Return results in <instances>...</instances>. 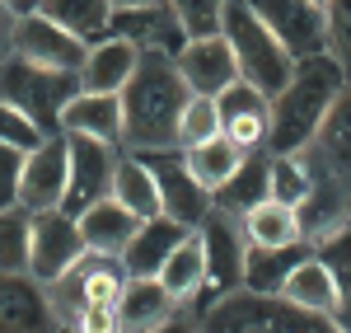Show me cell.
Returning <instances> with one entry per match:
<instances>
[{
    "label": "cell",
    "mask_w": 351,
    "mask_h": 333,
    "mask_svg": "<svg viewBox=\"0 0 351 333\" xmlns=\"http://www.w3.org/2000/svg\"><path fill=\"white\" fill-rule=\"evenodd\" d=\"M117 99H122V141L132 150H178V122L192 89L169 52H141Z\"/></svg>",
    "instance_id": "obj_1"
},
{
    "label": "cell",
    "mask_w": 351,
    "mask_h": 333,
    "mask_svg": "<svg viewBox=\"0 0 351 333\" xmlns=\"http://www.w3.org/2000/svg\"><path fill=\"white\" fill-rule=\"evenodd\" d=\"M342 84H347V71L328 52L300 56L291 80L267 99V150L271 155H295L300 146H309Z\"/></svg>",
    "instance_id": "obj_2"
},
{
    "label": "cell",
    "mask_w": 351,
    "mask_h": 333,
    "mask_svg": "<svg viewBox=\"0 0 351 333\" xmlns=\"http://www.w3.org/2000/svg\"><path fill=\"white\" fill-rule=\"evenodd\" d=\"M202 329L216 333H319V329H337L332 314H319V310H304L295 301H286L281 291H253V286H239V291H225L216 306L202 314Z\"/></svg>",
    "instance_id": "obj_3"
},
{
    "label": "cell",
    "mask_w": 351,
    "mask_h": 333,
    "mask_svg": "<svg viewBox=\"0 0 351 333\" xmlns=\"http://www.w3.org/2000/svg\"><path fill=\"white\" fill-rule=\"evenodd\" d=\"M80 94V76L75 71H56V66H38L28 56L10 52L0 61V99L38 122L43 137L61 132V108Z\"/></svg>",
    "instance_id": "obj_4"
},
{
    "label": "cell",
    "mask_w": 351,
    "mask_h": 333,
    "mask_svg": "<svg viewBox=\"0 0 351 333\" xmlns=\"http://www.w3.org/2000/svg\"><path fill=\"white\" fill-rule=\"evenodd\" d=\"M220 33L230 38V52H234V61H239V80H248L253 89H263L267 99L291 80L295 56L281 47V38H276L243 0H225Z\"/></svg>",
    "instance_id": "obj_5"
},
{
    "label": "cell",
    "mask_w": 351,
    "mask_h": 333,
    "mask_svg": "<svg viewBox=\"0 0 351 333\" xmlns=\"http://www.w3.org/2000/svg\"><path fill=\"white\" fill-rule=\"evenodd\" d=\"M112 141H99L89 132H66V193H61V211L80 216L84 207H94L99 197L112 193Z\"/></svg>",
    "instance_id": "obj_6"
},
{
    "label": "cell",
    "mask_w": 351,
    "mask_h": 333,
    "mask_svg": "<svg viewBox=\"0 0 351 333\" xmlns=\"http://www.w3.org/2000/svg\"><path fill=\"white\" fill-rule=\"evenodd\" d=\"M89 244L80 235V221L66 216L61 207L52 211H33V225H28V277L33 282H56L61 273H71L80 263Z\"/></svg>",
    "instance_id": "obj_7"
},
{
    "label": "cell",
    "mask_w": 351,
    "mask_h": 333,
    "mask_svg": "<svg viewBox=\"0 0 351 333\" xmlns=\"http://www.w3.org/2000/svg\"><path fill=\"white\" fill-rule=\"evenodd\" d=\"M202 253H206V282L211 296H225V291H239L243 286V249H248V235L243 225L234 221V211L225 207H211L202 216Z\"/></svg>",
    "instance_id": "obj_8"
},
{
    "label": "cell",
    "mask_w": 351,
    "mask_h": 333,
    "mask_svg": "<svg viewBox=\"0 0 351 333\" xmlns=\"http://www.w3.org/2000/svg\"><path fill=\"white\" fill-rule=\"evenodd\" d=\"M141 160H145V169H150V174H155V188H160L164 216H173L178 225L197 230V225H202V216L211 211V193L192 179V169L183 165L173 150H141Z\"/></svg>",
    "instance_id": "obj_9"
},
{
    "label": "cell",
    "mask_w": 351,
    "mask_h": 333,
    "mask_svg": "<svg viewBox=\"0 0 351 333\" xmlns=\"http://www.w3.org/2000/svg\"><path fill=\"white\" fill-rule=\"evenodd\" d=\"M295 225H300V240H309L314 249L351 230V207H347V179L337 169H319L309 193L295 202Z\"/></svg>",
    "instance_id": "obj_10"
},
{
    "label": "cell",
    "mask_w": 351,
    "mask_h": 333,
    "mask_svg": "<svg viewBox=\"0 0 351 333\" xmlns=\"http://www.w3.org/2000/svg\"><path fill=\"white\" fill-rule=\"evenodd\" d=\"M263 24L281 38V47L295 56H314L328 47V33H324V10H314L309 0H243Z\"/></svg>",
    "instance_id": "obj_11"
},
{
    "label": "cell",
    "mask_w": 351,
    "mask_h": 333,
    "mask_svg": "<svg viewBox=\"0 0 351 333\" xmlns=\"http://www.w3.org/2000/svg\"><path fill=\"white\" fill-rule=\"evenodd\" d=\"M14 52L38 61V66H56V71H80L84 56H89V43L75 38L71 28L52 24L47 14H19L14 19Z\"/></svg>",
    "instance_id": "obj_12"
},
{
    "label": "cell",
    "mask_w": 351,
    "mask_h": 333,
    "mask_svg": "<svg viewBox=\"0 0 351 333\" xmlns=\"http://www.w3.org/2000/svg\"><path fill=\"white\" fill-rule=\"evenodd\" d=\"M178 71L188 80L192 94H220L239 80V61L230 52V38L225 33H211V38H188L178 47Z\"/></svg>",
    "instance_id": "obj_13"
},
{
    "label": "cell",
    "mask_w": 351,
    "mask_h": 333,
    "mask_svg": "<svg viewBox=\"0 0 351 333\" xmlns=\"http://www.w3.org/2000/svg\"><path fill=\"white\" fill-rule=\"evenodd\" d=\"M66 193V137L56 132L38 150L24 155V174H19V207L24 211H52L61 207Z\"/></svg>",
    "instance_id": "obj_14"
},
{
    "label": "cell",
    "mask_w": 351,
    "mask_h": 333,
    "mask_svg": "<svg viewBox=\"0 0 351 333\" xmlns=\"http://www.w3.org/2000/svg\"><path fill=\"white\" fill-rule=\"evenodd\" d=\"M108 28L117 38H132L141 52H178L188 43V33L178 24V14L155 0V5H127V10H112Z\"/></svg>",
    "instance_id": "obj_15"
},
{
    "label": "cell",
    "mask_w": 351,
    "mask_h": 333,
    "mask_svg": "<svg viewBox=\"0 0 351 333\" xmlns=\"http://www.w3.org/2000/svg\"><path fill=\"white\" fill-rule=\"evenodd\" d=\"M220 113V137H230L234 146H267V94L253 89L248 80H234L230 89L216 94Z\"/></svg>",
    "instance_id": "obj_16"
},
{
    "label": "cell",
    "mask_w": 351,
    "mask_h": 333,
    "mask_svg": "<svg viewBox=\"0 0 351 333\" xmlns=\"http://www.w3.org/2000/svg\"><path fill=\"white\" fill-rule=\"evenodd\" d=\"M188 240V225H178L173 216H150V221H141L132 240H127V249H122V268H127V277H160L164 258L178 249Z\"/></svg>",
    "instance_id": "obj_17"
},
{
    "label": "cell",
    "mask_w": 351,
    "mask_h": 333,
    "mask_svg": "<svg viewBox=\"0 0 351 333\" xmlns=\"http://www.w3.org/2000/svg\"><path fill=\"white\" fill-rule=\"evenodd\" d=\"M136 61H141V47H136L132 38L108 33L99 47H89L84 66L75 71V76H80V89H84V94H117L122 84L132 80Z\"/></svg>",
    "instance_id": "obj_18"
},
{
    "label": "cell",
    "mask_w": 351,
    "mask_h": 333,
    "mask_svg": "<svg viewBox=\"0 0 351 333\" xmlns=\"http://www.w3.org/2000/svg\"><path fill=\"white\" fill-rule=\"evenodd\" d=\"M112 314L117 329H164L173 314V296L160 277H127L112 301Z\"/></svg>",
    "instance_id": "obj_19"
},
{
    "label": "cell",
    "mask_w": 351,
    "mask_h": 333,
    "mask_svg": "<svg viewBox=\"0 0 351 333\" xmlns=\"http://www.w3.org/2000/svg\"><path fill=\"white\" fill-rule=\"evenodd\" d=\"M75 221H80L84 244H89L94 253H108V258L127 249V240L141 230V216H136V211H127L117 197H99L94 207H84Z\"/></svg>",
    "instance_id": "obj_20"
},
{
    "label": "cell",
    "mask_w": 351,
    "mask_h": 333,
    "mask_svg": "<svg viewBox=\"0 0 351 333\" xmlns=\"http://www.w3.org/2000/svg\"><path fill=\"white\" fill-rule=\"evenodd\" d=\"M267 197H271V150L248 146L243 160L234 165V174L216 188V207H225V211H248V207H258Z\"/></svg>",
    "instance_id": "obj_21"
},
{
    "label": "cell",
    "mask_w": 351,
    "mask_h": 333,
    "mask_svg": "<svg viewBox=\"0 0 351 333\" xmlns=\"http://www.w3.org/2000/svg\"><path fill=\"white\" fill-rule=\"evenodd\" d=\"M52 306L28 273H0V329H47Z\"/></svg>",
    "instance_id": "obj_22"
},
{
    "label": "cell",
    "mask_w": 351,
    "mask_h": 333,
    "mask_svg": "<svg viewBox=\"0 0 351 333\" xmlns=\"http://www.w3.org/2000/svg\"><path fill=\"white\" fill-rule=\"evenodd\" d=\"M61 132H89L99 141H122V99L117 94H75L61 108Z\"/></svg>",
    "instance_id": "obj_23"
},
{
    "label": "cell",
    "mask_w": 351,
    "mask_h": 333,
    "mask_svg": "<svg viewBox=\"0 0 351 333\" xmlns=\"http://www.w3.org/2000/svg\"><path fill=\"white\" fill-rule=\"evenodd\" d=\"M314 244L309 240H291V244H276V249H263V244H248L243 249V286L253 291H281V282L291 277L300 258H309Z\"/></svg>",
    "instance_id": "obj_24"
},
{
    "label": "cell",
    "mask_w": 351,
    "mask_h": 333,
    "mask_svg": "<svg viewBox=\"0 0 351 333\" xmlns=\"http://www.w3.org/2000/svg\"><path fill=\"white\" fill-rule=\"evenodd\" d=\"M188 155H183V165L192 169V179L206 188V193H216L220 183L234 174V165L243 160V146H234L230 137H206V141H197V146H183Z\"/></svg>",
    "instance_id": "obj_25"
},
{
    "label": "cell",
    "mask_w": 351,
    "mask_h": 333,
    "mask_svg": "<svg viewBox=\"0 0 351 333\" xmlns=\"http://www.w3.org/2000/svg\"><path fill=\"white\" fill-rule=\"evenodd\" d=\"M314 150L324 155L332 169H351V80L337 89V99L328 104L324 122H319V132H314Z\"/></svg>",
    "instance_id": "obj_26"
},
{
    "label": "cell",
    "mask_w": 351,
    "mask_h": 333,
    "mask_svg": "<svg viewBox=\"0 0 351 333\" xmlns=\"http://www.w3.org/2000/svg\"><path fill=\"white\" fill-rule=\"evenodd\" d=\"M281 296L286 301H295L304 310H319V314H332V301H337V291H332V273H328L324 258H300L295 268H291V277L281 282Z\"/></svg>",
    "instance_id": "obj_27"
},
{
    "label": "cell",
    "mask_w": 351,
    "mask_h": 333,
    "mask_svg": "<svg viewBox=\"0 0 351 333\" xmlns=\"http://www.w3.org/2000/svg\"><path fill=\"white\" fill-rule=\"evenodd\" d=\"M112 197L127 207V211H136L141 221H150V216H160V188H155V174L145 169V160L136 155V160H117V169H112Z\"/></svg>",
    "instance_id": "obj_28"
},
{
    "label": "cell",
    "mask_w": 351,
    "mask_h": 333,
    "mask_svg": "<svg viewBox=\"0 0 351 333\" xmlns=\"http://www.w3.org/2000/svg\"><path fill=\"white\" fill-rule=\"evenodd\" d=\"M243 235H248V244H263V249H276V244L300 240L295 207H286V202H276V197L248 207V211H243Z\"/></svg>",
    "instance_id": "obj_29"
},
{
    "label": "cell",
    "mask_w": 351,
    "mask_h": 333,
    "mask_svg": "<svg viewBox=\"0 0 351 333\" xmlns=\"http://www.w3.org/2000/svg\"><path fill=\"white\" fill-rule=\"evenodd\" d=\"M160 282L169 286L173 301H192V296L202 291V282H206V253H202V240H197L192 230H188V240L164 258Z\"/></svg>",
    "instance_id": "obj_30"
},
{
    "label": "cell",
    "mask_w": 351,
    "mask_h": 333,
    "mask_svg": "<svg viewBox=\"0 0 351 333\" xmlns=\"http://www.w3.org/2000/svg\"><path fill=\"white\" fill-rule=\"evenodd\" d=\"M38 14H47L52 24L71 28L75 38H99V33H108L112 0H43Z\"/></svg>",
    "instance_id": "obj_31"
},
{
    "label": "cell",
    "mask_w": 351,
    "mask_h": 333,
    "mask_svg": "<svg viewBox=\"0 0 351 333\" xmlns=\"http://www.w3.org/2000/svg\"><path fill=\"white\" fill-rule=\"evenodd\" d=\"M319 249H324L319 258L328 263V273H332V291H337V301H332V324H337V329H351V230L324 240Z\"/></svg>",
    "instance_id": "obj_32"
},
{
    "label": "cell",
    "mask_w": 351,
    "mask_h": 333,
    "mask_svg": "<svg viewBox=\"0 0 351 333\" xmlns=\"http://www.w3.org/2000/svg\"><path fill=\"white\" fill-rule=\"evenodd\" d=\"M28 225L33 216H19L14 207L0 211V273H28Z\"/></svg>",
    "instance_id": "obj_33"
},
{
    "label": "cell",
    "mask_w": 351,
    "mask_h": 333,
    "mask_svg": "<svg viewBox=\"0 0 351 333\" xmlns=\"http://www.w3.org/2000/svg\"><path fill=\"white\" fill-rule=\"evenodd\" d=\"M309 183H314V174L300 155H271V197L276 202L295 207L300 197L309 193Z\"/></svg>",
    "instance_id": "obj_34"
},
{
    "label": "cell",
    "mask_w": 351,
    "mask_h": 333,
    "mask_svg": "<svg viewBox=\"0 0 351 333\" xmlns=\"http://www.w3.org/2000/svg\"><path fill=\"white\" fill-rule=\"evenodd\" d=\"M220 132V113H216V94H192L183 122H178V146H197V141Z\"/></svg>",
    "instance_id": "obj_35"
},
{
    "label": "cell",
    "mask_w": 351,
    "mask_h": 333,
    "mask_svg": "<svg viewBox=\"0 0 351 333\" xmlns=\"http://www.w3.org/2000/svg\"><path fill=\"white\" fill-rule=\"evenodd\" d=\"M324 33H328V56L347 71V80H351V0H328Z\"/></svg>",
    "instance_id": "obj_36"
},
{
    "label": "cell",
    "mask_w": 351,
    "mask_h": 333,
    "mask_svg": "<svg viewBox=\"0 0 351 333\" xmlns=\"http://www.w3.org/2000/svg\"><path fill=\"white\" fill-rule=\"evenodd\" d=\"M169 10L178 14V24H183L188 38H211V33H220L225 0H169Z\"/></svg>",
    "instance_id": "obj_37"
},
{
    "label": "cell",
    "mask_w": 351,
    "mask_h": 333,
    "mask_svg": "<svg viewBox=\"0 0 351 333\" xmlns=\"http://www.w3.org/2000/svg\"><path fill=\"white\" fill-rule=\"evenodd\" d=\"M0 141L19 146V150H38L47 137L38 132V122H33V117H24L14 104H5V99H0Z\"/></svg>",
    "instance_id": "obj_38"
},
{
    "label": "cell",
    "mask_w": 351,
    "mask_h": 333,
    "mask_svg": "<svg viewBox=\"0 0 351 333\" xmlns=\"http://www.w3.org/2000/svg\"><path fill=\"white\" fill-rule=\"evenodd\" d=\"M24 155H28V150L10 146V141H0V211L19 202V174H24Z\"/></svg>",
    "instance_id": "obj_39"
},
{
    "label": "cell",
    "mask_w": 351,
    "mask_h": 333,
    "mask_svg": "<svg viewBox=\"0 0 351 333\" xmlns=\"http://www.w3.org/2000/svg\"><path fill=\"white\" fill-rule=\"evenodd\" d=\"M14 52V14H10V5L0 0V61Z\"/></svg>",
    "instance_id": "obj_40"
},
{
    "label": "cell",
    "mask_w": 351,
    "mask_h": 333,
    "mask_svg": "<svg viewBox=\"0 0 351 333\" xmlns=\"http://www.w3.org/2000/svg\"><path fill=\"white\" fill-rule=\"evenodd\" d=\"M5 5H10V14L19 19V14H33V10H38L43 0H5Z\"/></svg>",
    "instance_id": "obj_41"
},
{
    "label": "cell",
    "mask_w": 351,
    "mask_h": 333,
    "mask_svg": "<svg viewBox=\"0 0 351 333\" xmlns=\"http://www.w3.org/2000/svg\"><path fill=\"white\" fill-rule=\"evenodd\" d=\"M127 5H155V0H112V10H127Z\"/></svg>",
    "instance_id": "obj_42"
},
{
    "label": "cell",
    "mask_w": 351,
    "mask_h": 333,
    "mask_svg": "<svg viewBox=\"0 0 351 333\" xmlns=\"http://www.w3.org/2000/svg\"><path fill=\"white\" fill-rule=\"evenodd\" d=\"M342 179H347V207H351V169H347V174H342Z\"/></svg>",
    "instance_id": "obj_43"
},
{
    "label": "cell",
    "mask_w": 351,
    "mask_h": 333,
    "mask_svg": "<svg viewBox=\"0 0 351 333\" xmlns=\"http://www.w3.org/2000/svg\"><path fill=\"white\" fill-rule=\"evenodd\" d=\"M309 5H314V10H328V0H309Z\"/></svg>",
    "instance_id": "obj_44"
}]
</instances>
